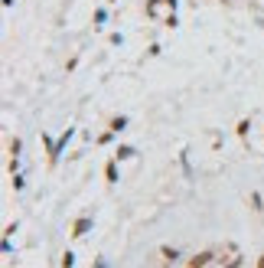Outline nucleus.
Returning a JSON list of instances; mask_svg holds the SVG:
<instances>
[{
    "mask_svg": "<svg viewBox=\"0 0 264 268\" xmlns=\"http://www.w3.org/2000/svg\"><path fill=\"white\" fill-rule=\"evenodd\" d=\"M212 262H218L215 252H212V249H202V252H196L193 259H186V268H209Z\"/></svg>",
    "mask_w": 264,
    "mask_h": 268,
    "instance_id": "f257e3e1",
    "label": "nucleus"
},
{
    "mask_svg": "<svg viewBox=\"0 0 264 268\" xmlns=\"http://www.w3.org/2000/svg\"><path fill=\"white\" fill-rule=\"evenodd\" d=\"M72 137H75V128H65V131L55 137V154H53V160H49V164H59V160H62V150H65V144H69Z\"/></svg>",
    "mask_w": 264,
    "mask_h": 268,
    "instance_id": "f03ea898",
    "label": "nucleus"
},
{
    "mask_svg": "<svg viewBox=\"0 0 264 268\" xmlns=\"http://www.w3.org/2000/svg\"><path fill=\"white\" fill-rule=\"evenodd\" d=\"M92 226H95V219H92V216H78V219H75V226H72V236H75V239H85L88 232H92Z\"/></svg>",
    "mask_w": 264,
    "mask_h": 268,
    "instance_id": "7ed1b4c3",
    "label": "nucleus"
},
{
    "mask_svg": "<svg viewBox=\"0 0 264 268\" xmlns=\"http://www.w3.org/2000/svg\"><path fill=\"white\" fill-rule=\"evenodd\" d=\"M117 164H121L117 157L105 164V180H108V183H117V180H121V174H117Z\"/></svg>",
    "mask_w": 264,
    "mask_h": 268,
    "instance_id": "20e7f679",
    "label": "nucleus"
},
{
    "mask_svg": "<svg viewBox=\"0 0 264 268\" xmlns=\"http://www.w3.org/2000/svg\"><path fill=\"white\" fill-rule=\"evenodd\" d=\"M160 255H163V262L166 265H176L183 255H179V249H170V245H160Z\"/></svg>",
    "mask_w": 264,
    "mask_h": 268,
    "instance_id": "39448f33",
    "label": "nucleus"
},
{
    "mask_svg": "<svg viewBox=\"0 0 264 268\" xmlns=\"http://www.w3.org/2000/svg\"><path fill=\"white\" fill-rule=\"evenodd\" d=\"M114 157H117V160H131V157H137V147H131V144H121V147L114 150Z\"/></svg>",
    "mask_w": 264,
    "mask_h": 268,
    "instance_id": "423d86ee",
    "label": "nucleus"
},
{
    "mask_svg": "<svg viewBox=\"0 0 264 268\" xmlns=\"http://www.w3.org/2000/svg\"><path fill=\"white\" fill-rule=\"evenodd\" d=\"M241 265H245V255H238V252H235L232 259H222V262H218V268H241Z\"/></svg>",
    "mask_w": 264,
    "mask_h": 268,
    "instance_id": "0eeeda50",
    "label": "nucleus"
},
{
    "mask_svg": "<svg viewBox=\"0 0 264 268\" xmlns=\"http://www.w3.org/2000/svg\"><path fill=\"white\" fill-rule=\"evenodd\" d=\"M10 183H13V190H16V193H23V187H26V177L20 174V170H16V174L10 177Z\"/></svg>",
    "mask_w": 264,
    "mask_h": 268,
    "instance_id": "6e6552de",
    "label": "nucleus"
},
{
    "mask_svg": "<svg viewBox=\"0 0 264 268\" xmlns=\"http://www.w3.org/2000/svg\"><path fill=\"white\" fill-rule=\"evenodd\" d=\"M124 128H127V118H124V115L111 121V131H114V134H121V131H124Z\"/></svg>",
    "mask_w": 264,
    "mask_h": 268,
    "instance_id": "1a4fd4ad",
    "label": "nucleus"
},
{
    "mask_svg": "<svg viewBox=\"0 0 264 268\" xmlns=\"http://www.w3.org/2000/svg\"><path fill=\"white\" fill-rule=\"evenodd\" d=\"M43 144H46V154H49V160H53V154H55V141L49 137L46 131H43Z\"/></svg>",
    "mask_w": 264,
    "mask_h": 268,
    "instance_id": "9d476101",
    "label": "nucleus"
},
{
    "mask_svg": "<svg viewBox=\"0 0 264 268\" xmlns=\"http://www.w3.org/2000/svg\"><path fill=\"white\" fill-rule=\"evenodd\" d=\"M251 203H255V209H258V213L264 216V197H261V193H258V190H255V193H251Z\"/></svg>",
    "mask_w": 264,
    "mask_h": 268,
    "instance_id": "9b49d317",
    "label": "nucleus"
},
{
    "mask_svg": "<svg viewBox=\"0 0 264 268\" xmlns=\"http://www.w3.org/2000/svg\"><path fill=\"white\" fill-rule=\"evenodd\" d=\"M10 154H13V157H20V154H23V141H20V137H13V141H10Z\"/></svg>",
    "mask_w": 264,
    "mask_h": 268,
    "instance_id": "f8f14e48",
    "label": "nucleus"
},
{
    "mask_svg": "<svg viewBox=\"0 0 264 268\" xmlns=\"http://www.w3.org/2000/svg\"><path fill=\"white\" fill-rule=\"evenodd\" d=\"M160 3H163V0H147V16H157V13H160Z\"/></svg>",
    "mask_w": 264,
    "mask_h": 268,
    "instance_id": "ddd939ff",
    "label": "nucleus"
},
{
    "mask_svg": "<svg viewBox=\"0 0 264 268\" xmlns=\"http://www.w3.org/2000/svg\"><path fill=\"white\" fill-rule=\"evenodd\" d=\"M105 20H108V10H105V7H98V10H95V26H101Z\"/></svg>",
    "mask_w": 264,
    "mask_h": 268,
    "instance_id": "4468645a",
    "label": "nucleus"
},
{
    "mask_svg": "<svg viewBox=\"0 0 264 268\" xmlns=\"http://www.w3.org/2000/svg\"><path fill=\"white\" fill-rule=\"evenodd\" d=\"M62 268H75V252H65L62 255Z\"/></svg>",
    "mask_w": 264,
    "mask_h": 268,
    "instance_id": "2eb2a0df",
    "label": "nucleus"
},
{
    "mask_svg": "<svg viewBox=\"0 0 264 268\" xmlns=\"http://www.w3.org/2000/svg\"><path fill=\"white\" fill-rule=\"evenodd\" d=\"M111 137H114V131H111V128H108V131H105V134H98V144H111Z\"/></svg>",
    "mask_w": 264,
    "mask_h": 268,
    "instance_id": "dca6fc26",
    "label": "nucleus"
},
{
    "mask_svg": "<svg viewBox=\"0 0 264 268\" xmlns=\"http://www.w3.org/2000/svg\"><path fill=\"white\" fill-rule=\"evenodd\" d=\"M92 268H108V259H105V255H101V259H98V262H95V265H92Z\"/></svg>",
    "mask_w": 264,
    "mask_h": 268,
    "instance_id": "f3484780",
    "label": "nucleus"
},
{
    "mask_svg": "<svg viewBox=\"0 0 264 268\" xmlns=\"http://www.w3.org/2000/svg\"><path fill=\"white\" fill-rule=\"evenodd\" d=\"M163 3H166L170 10H176V3H179V0H163Z\"/></svg>",
    "mask_w": 264,
    "mask_h": 268,
    "instance_id": "a211bd4d",
    "label": "nucleus"
},
{
    "mask_svg": "<svg viewBox=\"0 0 264 268\" xmlns=\"http://www.w3.org/2000/svg\"><path fill=\"white\" fill-rule=\"evenodd\" d=\"M258 268H264V255H258Z\"/></svg>",
    "mask_w": 264,
    "mask_h": 268,
    "instance_id": "6ab92c4d",
    "label": "nucleus"
},
{
    "mask_svg": "<svg viewBox=\"0 0 264 268\" xmlns=\"http://www.w3.org/2000/svg\"><path fill=\"white\" fill-rule=\"evenodd\" d=\"M209 268H218V262H212V265H209Z\"/></svg>",
    "mask_w": 264,
    "mask_h": 268,
    "instance_id": "aec40b11",
    "label": "nucleus"
}]
</instances>
